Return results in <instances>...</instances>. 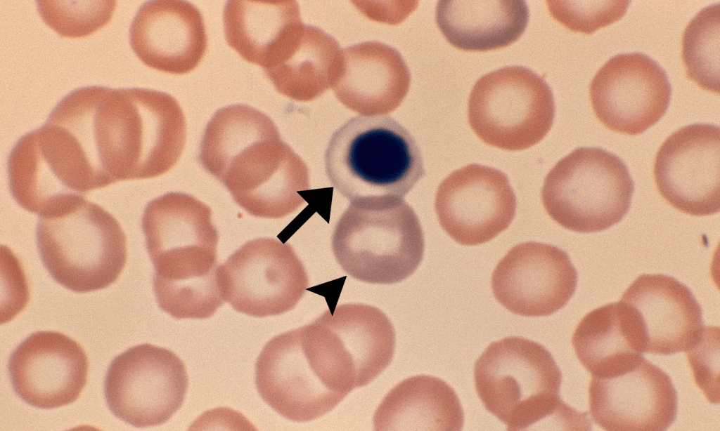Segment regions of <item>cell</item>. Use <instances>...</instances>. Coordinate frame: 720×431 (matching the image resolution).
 <instances>
[{"label": "cell", "mask_w": 720, "mask_h": 431, "mask_svg": "<svg viewBox=\"0 0 720 431\" xmlns=\"http://www.w3.org/2000/svg\"><path fill=\"white\" fill-rule=\"evenodd\" d=\"M129 34L137 57L148 67L169 74H184L195 69L207 47L202 16L185 1L143 4Z\"/></svg>", "instance_id": "44dd1931"}, {"label": "cell", "mask_w": 720, "mask_h": 431, "mask_svg": "<svg viewBox=\"0 0 720 431\" xmlns=\"http://www.w3.org/2000/svg\"><path fill=\"white\" fill-rule=\"evenodd\" d=\"M339 53L335 40L316 27L306 26L285 60L264 71L279 93L294 100L309 101L330 86Z\"/></svg>", "instance_id": "4316f807"}, {"label": "cell", "mask_w": 720, "mask_h": 431, "mask_svg": "<svg viewBox=\"0 0 720 431\" xmlns=\"http://www.w3.org/2000/svg\"><path fill=\"white\" fill-rule=\"evenodd\" d=\"M720 129L705 124L672 133L659 147L653 176L657 192L676 210L695 216L720 210Z\"/></svg>", "instance_id": "9a60e30c"}, {"label": "cell", "mask_w": 720, "mask_h": 431, "mask_svg": "<svg viewBox=\"0 0 720 431\" xmlns=\"http://www.w3.org/2000/svg\"><path fill=\"white\" fill-rule=\"evenodd\" d=\"M424 248L416 213L403 198L392 196L350 201L332 237L333 251L343 270L370 284L406 279L421 263Z\"/></svg>", "instance_id": "8992f818"}, {"label": "cell", "mask_w": 720, "mask_h": 431, "mask_svg": "<svg viewBox=\"0 0 720 431\" xmlns=\"http://www.w3.org/2000/svg\"><path fill=\"white\" fill-rule=\"evenodd\" d=\"M633 192V180L618 157L597 147H579L548 173L541 199L547 214L563 228L593 233L624 217Z\"/></svg>", "instance_id": "30bf717a"}, {"label": "cell", "mask_w": 720, "mask_h": 431, "mask_svg": "<svg viewBox=\"0 0 720 431\" xmlns=\"http://www.w3.org/2000/svg\"><path fill=\"white\" fill-rule=\"evenodd\" d=\"M47 120L72 133L115 182L166 173L186 140L178 102L151 89L81 88L63 98Z\"/></svg>", "instance_id": "6da1fadb"}, {"label": "cell", "mask_w": 720, "mask_h": 431, "mask_svg": "<svg viewBox=\"0 0 720 431\" xmlns=\"http://www.w3.org/2000/svg\"><path fill=\"white\" fill-rule=\"evenodd\" d=\"M695 382L707 400L719 402V328L701 326L684 350Z\"/></svg>", "instance_id": "1f68e13d"}, {"label": "cell", "mask_w": 720, "mask_h": 431, "mask_svg": "<svg viewBox=\"0 0 720 431\" xmlns=\"http://www.w3.org/2000/svg\"><path fill=\"white\" fill-rule=\"evenodd\" d=\"M410 80L409 69L397 51L370 41L340 51L330 86L347 108L365 115L385 114L400 105Z\"/></svg>", "instance_id": "7402d4cb"}, {"label": "cell", "mask_w": 720, "mask_h": 431, "mask_svg": "<svg viewBox=\"0 0 720 431\" xmlns=\"http://www.w3.org/2000/svg\"><path fill=\"white\" fill-rule=\"evenodd\" d=\"M720 6L702 9L689 22L681 39V59L688 79L719 93Z\"/></svg>", "instance_id": "f1b7e54d"}, {"label": "cell", "mask_w": 720, "mask_h": 431, "mask_svg": "<svg viewBox=\"0 0 720 431\" xmlns=\"http://www.w3.org/2000/svg\"><path fill=\"white\" fill-rule=\"evenodd\" d=\"M671 86L664 69L640 53L610 58L589 85L593 112L607 128L636 135L655 124L665 113Z\"/></svg>", "instance_id": "2e32d148"}, {"label": "cell", "mask_w": 720, "mask_h": 431, "mask_svg": "<svg viewBox=\"0 0 720 431\" xmlns=\"http://www.w3.org/2000/svg\"><path fill=\"white\" fill-rule=\"evenodd\" d=\"M574 353L591 373L606 372L637 354L617 303L596 308L579 322L572 337Z\"/></svg>", "instance_id": "83f0119b"}, {"label": "cell", "mask_w": 720, "mask_h": 431, "mask_svg": "<svg viewBox=\"0 0 720 431\" xmlns=\"http://www.w3.org/2000/svg\"><path fill=\"white\" fill-rule=\"evenodd\" d=\"M89 362L82 346L55 331L32 334L11 354L8 370L17 394L29 404L53 409L80 396Z\"/></svg>", "instance_id": "ffe728a7"}, {"label": "cell", "mask_w": 720, "mask_h": 431, "mask_svg": "<svg viewBox=\"0 0 720 431\" xmlns=\"http://www.w3.org/2000/svg\"><path fill=\"white\" fill-rule=\"evenodd\" d=\"M37 241L52 277L75 292L109 286L127 260V237L117 220L85 198L39 216Z\"/></svg>", "instance_id": "52a82bcc"}, {"label": "cell", "mask_w": 720, "mask_h": 431, "mask_svg": "<svg viewBox=\"0 0 720 431\" xmlns=\"http://www.w3.org/2000/svg\"><path fill=\"white\" fill-rule=\"evenodd\" d=\"M516 208V197L506 175L477 164L451 173L439 185L435 200L440 226L464 246L495 238L509 227Z\"/></svg>", "instance_id": "e0dca14e"}, {"label": "cell", "mask_w": 720, "mask_h": 431, "mask_svg": "<svg viewBox=\"0 0 720 431\" xmlns=\"http://www.w3.org/2000/svg\"><path fill=\"white\" fill-rule=\"evenodd\" d=\"M205 168L250 214L279 218L297 210L309 188L303 160L281 140L274 123L243 135Z\"/></svg>", "instance_id": "9c48e42d"}, {"label": "cell", "mask_w": 720, "mask_h": 431, "mask_svg": "<svg viewBox=\"0 0 720 431\" xmlns=\"http://www.w3.org/2000/svg\"><path fill=\"white\" fill-rule=\"evenodd\" d=\"M577 284V272L567 253L536 241L511 248L491 279L496 300L510 312L525 317L558 311L572 298Z\"/></svg>", "instance_id": "d6986e66"}, {"label": "cell", "mask_w": 720, "mask_h": 431, "mask_svg": "<svg viewBox=\"0 0 720 431\" xmlns=\"http://www.w3.org/2000/svg\"><path fill=\"white\" fill-rule=\"evenodd\" d=\"M474 380L485 409L508 430L551 418L564 430H578L584 422V413L558 396L562 374L551 354L533 340L510 336L491 343L475 363Z\"/></svg>", "instance_id": "277c9868"}, {"label": "cell", "mask_w": 720, "mask_h": 431, "mask_svg": "<svg viewBox=\"0 0 720 431\" xmlns=\"http://www.w3.org/2000/svg\"><path fill=\"white\" fill-rule=\"evenodd\" d=\"M224 301L252 317L292 310L308 286L305 269L288 244L273 238L250 240L219 267Z\"/></svg>", "instance_id": "4fadbf2b"}, {"label": "cell", "mask_w": 720, "mask_h": 431, "mask_svg": "<svg viewBox=\"0 0 720 431\" xmlns=\"http://www.w3.org/2000/svg\"><path fill=\"white\" fill-rule=\"evenodd\" d=\"M552 92L530 69L510 66L481 77L468 104L469 125L485 144L520 151L540 142L551 128Z\"/></svg>", "instance_id": "8fae6325"}, {"label": "cell", "mask_w": 720, "mask_h": 431, "mask_svg": "<svg viewBox=\"0 0 720 431\" xmlns=\"http://www.w3.org/2000/svg\"><path fill=\"white\" fill-rule=\"evenodd\" d=\"M553 18L567 29L591 34L620 20L629 1H546Z\"/></svg>", "instance_id": "4dcf8cb0"}, {"label": "cell", "mask_w": 720, "mask_h": 431, "mask_svg": "<svg viewBox=\"0 0 720 431\" xmlns=\"http://www.w3.org/2000/svg\"><path fill=\"white\" fill-rule=\"evenodd\" d=\"M304 27L295 1L232 0L224 10L228 44L244 60L264 70L286 57Z\"/></svg>", "instance_id": "603a6c76"}, {"label": "cell", "mask_w": 720, "mask_h": 431, "mask_svg": "<svg viewBox=\"0 0 720 431\" xmlns=\"http://www.w3.org/2000/svg\"><path fill=\"white\" fill-rule=\"evenodd\" d=\"M188 387L186 366L175 353L143 344L112 361L104 391L115 416L133 426L147 427L168 421L183 404Z\"/></svg>", "instance_id": "7c38bea8"}, {"label": "cell", "mask_w": 720, "mask_h": 431, "mask_svg": "<svg viewBox=\"0 0 720 431\" xmlns=\"http://www.w3.org/2000/svg\"><path fill=\"white\" fill-rule=\"evenodd\" d=\"M115 1H37L45 23L60 36L81 38L92 34L111 20Z\"/></svg>", "instance_id": "f546056e"}, {"label": "cell", "mask_w": 720, "mask_h": 431, "mask_svg": "<svg viewBox=\"0 0 720 431\" xmlns=\"http://www.w3.org/2000/svg\"><path fill=\"white\" fill-rule=\"evenodd\" d=\"M142 227L159 307L179 319L212 317L225 301L210 208L191 195L167 193L148 203Z\"/></svg>", "instance_id": "7a4b0ae2"}, {"label": "cell", "mask_w": 720, "mask_h": 431, "mask_svg": "<svg viewBox=\"0 0 720 431\" xmlns=\"http://www.w3.org/2000/svg\"><path fill=\"white\" fill-rule=\"evenodd\" d=\"M333 186L350 201L403 198L425 175L416 140L387 116L359 115L331 135L324 156Z\"/></svg>", "instance_id": "5b68a950"}, {"label": "cell", "mask_w": 720, "mask_h": 431, "mask_svg": "<svg viewBox=\"0 0 720 431\" xmlns=\"http://www.w3.org/2000/svg\"><path fill=\"white\" fill-rule=\"evenodd\" d=\"M588 392L591 418L606 430H665L676 416L677 394L670 378L642 354L591 376Z\"/></svg>", "instance_id": "5bb4252c"}, {"label": "cell", "mask_w": 720, "mask_h": 431, "mask_svg": "<svg viewBox=\"0 0 720 431\" xmlns=\"http://www.w3.org/2000/svg\"><path fill=\"white\" fill-rule=\"evenodd\" d=\"M617 303L641 354L684 351L702 326V310L690 290L667 275L638 276Z\"/></svg>", "instance_id": "ac0fdd59"}, {"label": "cell", "mask_w": 720, "mask_h": 431, "mask_svg": "<svg viewBox=\"0 0 720 431\" xmlns=\"http://www.w3.org/2000/svg\"><path fill=\"white\" fill-rule=\"evenodd\" d=\"M464 414L454 390L442 379L418 375L403 380L383 398L373 416L376 431L461 430Z\"/></svg>", "instance_id": "d4e9b609"}, {"label": "cell", "mask_w": 720, "mask_h": 431, "mask_svg": "<svg viewBox=\"0 0 720 431\" xmlns=\"http://www.w3.org/2000/svg\"><path fill=\"white\" fill-rule=\"evenodd\" d=\"M257 391L275 411L295 422L319 418L354 388L353 360L338 335L316 319L271 338L255 367Z\"/></svg>", "instance_id": "3957f363"}, {"label": "cell", "mask_w": 720, "mask_h": 431, "mask_svg": "<svg viewBox=\"0 0 720 431\" xmlns=\"http://www.w3.org/2000/svg\"><path fill=\"white\" fill-rule=\"evenodd\" d=\"M529 20L525 1L443 0L436 8L437 26L457 49L486 52L506 47L523 34Z\"/></svg>", "instance_id": "cb8c5ba5"}, {"label": "cell", "mask_w": 720, "mask_h": 431, "mask_svg": "<svg viewBox=\"0 0 720 431\" xmlns=\"http://www.w3.org/2000/svg\"><path fill=\"white\" fill-rule=\"evenodd\" d=\"M8 171L17 203L39 216L115 183L74 135L48 121L18 141L8 159Z\"/></svg>", "instance_id": "ba28073f"}, {"label": "cell", "mask_w": 720, "mask_h": 431, "mask_svg": "<svg viewBox=\"0 0 720 431\" xmlns=\"http://www.w3.org/2000/svg\"><path fill=\"white\" fill-rule=\"evenodd\" d=\"M317 319L341 339L353 360L357 387L370 383L391 363L395 332L388 317L378 308L347 303L326 311Z\"/></svg>", "instance_id": "484cf974"}]
</instances>
